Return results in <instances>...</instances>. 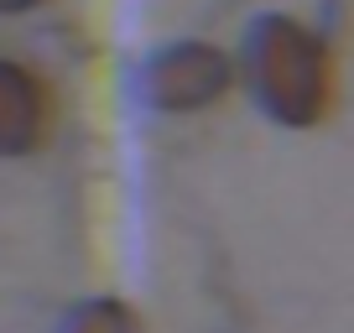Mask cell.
<instances>
[{
	"label": "cell",
	"mask_w": 354,
	"mask_h": 333,
	"mask_svg": "<svg viewBox=\"0 0 354 333\" xmlns=\"http://www.w3.org/2000/svg\"><path fill=\"white\" fill-rule=\"evenodd\" d=\"M245 84L255 89L271 120L308 131L328 115L333 99V63L323 37L287 16H261L245 37Z\"/></svg>",
	"instance_id": "obj_1"
},
{
	"label": "cell",
	"mask_w": 354,
	"mask_h": 333,
	"mask_svg": "<svg viewBox=\"0 0 354 333\" xmlns=\"http://www.w3.org/2000/svg\"><path fill=\"white\" fill-rule=\"evenodd\" d=\"M234 84V63L209 42H177L141 68V94L151 110H203Z\"/></svg>",
	"instance_id": "obj_2"
},
{
	"label": "cell",
	"mask_w": 354,
	"mask_h": 333,
	"mask_svg": "<svg viewBox=\"0 0 354 333\" xmlns=\"http://www.w3.org/2000/svg\"><path fill=\"white\" fill-rule=\"evenodd\" d=\"M47 135V94L26 68L0 63V151H32Z\"/></svg>",
	"instance_id": "obj_3"
},
{
	"label": "cell",
	"mask_w": 354,
	"mask_h": 333,
	"mask_svg": "<svg viewBox=\"0 0 354 333\" xmlns=\"http://www.w3.org/2000/svg\"><path fill=\"white\" fill-rule=\"evenodd\" d=\"M63 333H141V323H136V312L125 307V302L100 297V302H84V307L68 318Z\"/></svg>",
	"instance_id": "obj_4"
},
{
	"label": "cell",
	"mask_w": 354,
	"mask_h": 333,
	"mask_svg": "<svg viewBox=\"0 0 354 333\" xmlns=\"http://www.w3.org/2000/svg\"><path fill=\"white\" fill-rule=\"evenodd\" d=\"M26 6H37V0H0V11H26Z\"/></svg>",
	"instance_id": "obj_5"
}]
</instances>
